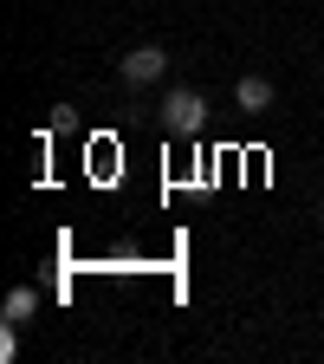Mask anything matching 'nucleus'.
<instances>
[{"instance_id": "f257e3e1", "label": "nucleus", "mask_w": 324, "mask_h": 364, "mask_svg": "<svg viewBox=\"0 0 324 364\" xmlns=\"http://www.w3.org/2000/svg\"><path fill=\"white\" fill-rule=\"evenodd\" d=\"M201 124H208V98L189 85H169L162 91V130L169 136H201Z\"/></svg>"}, {"instance_id": "f03ea898", "label": "nucleus", "mask_w": 324, "mask_h": 364, "mask_svg": "<svg viewBox=\"0 0 324 364\" xmlns=\"http://www.w3.org/2000/svg\"><path fill=\"white\" fill-rule=\"evenodd\" d=\"M117 78L136 85V91H143V85H162L169 78V53H162V46H130V53L117 59Z\"/></svg>"}, {"instance_id": "7ed1b4c3", "label": "nucleus", "mask_w": 324, "mask_h": 364, "mask_svg": "<svg viewBox=\"0 0 324 364\" xmlns=\"http://www.w3.org/2000/svg\"><path fill=\"white\" fill-rule=\"evenodd\" d=\"M272 98H279V91H272L266 72H240V85H234V105L240 111H272Z\"/></svg>"}, {"instance_id": "20e7f679", "label": "nucleus", "mask_w": 324, "mask_h": 364, "mask_svg": "<svg viewBox=\"0 0 324 364\" xmlns=\"http://www.w3.org/2000/svg\"><path fill=\"white\" fill-rule=\"evenodd\" d=\"M33 312H39V293H33V287H13L7 306H0V318H7V326H26Z\"/></svg>"}]
</instances>
